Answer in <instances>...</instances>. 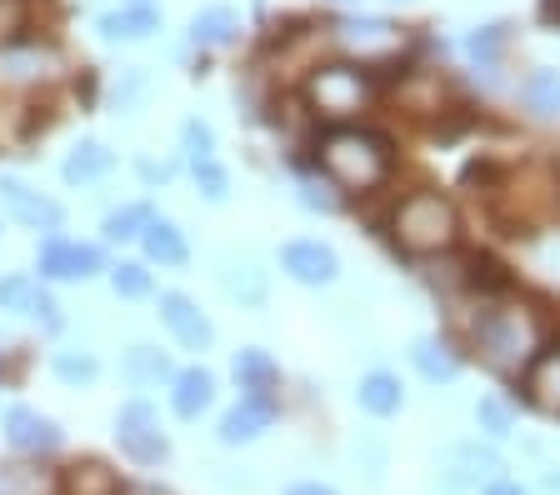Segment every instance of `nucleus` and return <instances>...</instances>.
Masks as SVG:
<instances>
[{
	"mask_svg": "<svg viewBox=\"0 0 560 495\" xmlns=\"http://www.w3.org/2000/svg\"><path fill=\"white\" fill-rule=\"evenodd\" d=\"M60 440L66 436H60V425L50 421V415L31 411V405H11V411H5V446H11L15 456H31V460L56 456Z\"/></svg>",
	"mask_w": 560,
	"mask_h": 495,
	"instance_id": "nucleus-7",
	"label": "nucleus"
},
{
	"mask_svg": "<svg viewBox=\"0 0 560 495\" xmlns=\"http://www.w3.org/2000/svg\"><path fill=\"white\" fill-rule=\"evenodd\" d=\"M355 405H361L365 415H375V421H385V415H396L400 405H406V390H400V380L390 376V370H371V376H361V386H355Z\"/></svg>",
	"mask_w": 560,
	"mask_h": 495,
	"instance_id": "nucleus-22",
	"label": "nucleus"
},
{
	"mask_svg": "<svg viewBox=\"0 0 560 495\" xmlns=\"http://www.w3.org/2000/svg\"><path fill=\"white\" fill-rule=\"evenodd\" d=\"M126 380L130 386H161V380H175V370H171V361H165V351H155V345H130Z\"/></svg>",
	"mask_w": 560,
	"mask_h": 495,
	"instance_id": "nucleus-28",
	"label": "nucleus"
},
{
	"mask_svg": "<svg viewBox=\"0 0 560 495\" xmlns=\"http://www.w3.org/2000/svg\"><path fill=\"white\" fill-rule=\"evenodd\" d=\"M180 141H186L190 165L215 161V135H210V126H200V120H186V126H180Z\"/></svg>",
	"mask_w": 560,
	"mask_h": 495,
	"instance_id": "nucleus-33",
	"label": "nucleus"
},
{
	"mask_svg": "<svg viewBox=\"0 0 560 495\" xmlns=\"http://www.w3.org/2000/svg\"><path fill=\"white\" fill-rule=\"evenodd\" d=\"M320 165H326V176L340 190H375L390 176V145L381 135H371V130L346 126L320 141Z\"/></svg>",
	"mask_w": 560,
	"mask_h": 495,
	"instance_id": "nucleus-3",
	"label": "nucleus"
},
{
	"mask_svg": "<svg viewBox=\"0 0 560 495\" xmlns=\"http://www.w3.org/2000/svg\"><path fill=\"white\" fill-rule=\"evenodd\" d=\"M155 31H161V15L151 11V5H130V11H110L101 15V40H110V46H136V40H151Z\"/></svg>",
	"mask_w": 560,
	"mask_h": 495,
	"instance_id": "nucleus-20",
	"label": "nucleus"
},
{
	"mask_svg": "<svg viewBox=\"0 0 560 495\" xmlns=\"http://www.w3.org/2000/svg\"><path fill=\"white\" fill-rule=\"evenodd\" d=\"M126 495H175V491H165V485H151V481H145V485H126Z\"/></svg>",
	"mask_w": 560,
	"mask_h": 495,
	"instance_id": "nucleus-40",
	"label": "nucleus"
},
{
	"mask_svg": "<svg viewBox=\"0 0 560 495\" xmlns=\"http://www.w3.org/2000/svg\"><path fill=\"white\" fill-rule=\"evenodd\" d=\"M410 366L431 380V386H451V380L460 376V361H455V351L445 341H435V335H420V341L410 345Z\"/></svg>",
	"mask_w": 560,
	"mask_h": 495,
	"instance_id": "nucleus-23",
	"label": "nucleus"
},
{
	"mask_svg": "<svg viewBox=\"0 0 560 495\" xmlns=\"http://www.w3.org/2000/svg\"><path fill=\"white\" fill-rule=\"evenodd\" d=\"M56 71V56L40 46H5L0 50V81L5 85H31V81H46Z\"/></svg>",
	"mask_w": 560,
	"mask_h": 495,
	"instance_id": "nucleus-19",
	"label": "nucleus"
},
{
	"mask_svg": "<svg viewBox=\"0 0 560 495\" xmlns=\"http://www.w3.org/2000/svg\"><path fill=\"white\" fill-rule=\"evenodd\" d=\"M521 101L536 110L540 120H556L560 116V71H550V66L530 71L525 75V85H521Z\"/></svg>",
	"mask_w": 560,
	"mask_h": 495,
	"instance_id": "nucleus-26",
	"label": "nucleus"
},
{
	"mask_svg": "<svg viewBox=\"0 0 560 495\" xmlns=\"http://www.w3.org/2000/svg\"><path fill=\"white\" fill-rule=\"evenodd\" d=\"M161 326L171 330L175 341L186 345V351H206L210 341H215V330H210V320L196 310V300L180 291H165L161 295Z\"/></svg>",
	"mask_w": 560,
	"mask_h": 495,
	"instance_id": "nucleus-11",
	"label": "nucleus"
},
{
	"mask_svg": "<svg viewBox=\"0 0 560 495\" xmlns=\"http://www.w3.org/2000/svg\"><path fill=\"white\" fill-rule=\"evenodd\" d=\"M0 310H15V316L35 320V326H56V300L31 275H5L0 281Z\"/></svg>",
	"mask_w": 560,
	"mask_h": 495,
	"instance_id": "nucleus-16",
	"label": "nucleus"
},
{
	"mask_svg": "<svg viewBox=\"0 0 560 495\" xmlns=\"http://www.w3.org/2000/svg\"><path fill=\"white\" fill-rule=\"evenodd\" d=\"M276 415H280V405H270V401H235L221 415V425H215V440L221 446H250V440L266 436Z\"/></svg>",
	"mask_w": 560,
	"mask_h": 495,
	"instance_id": "nucleus-12",
	"label": "nucleus"
},
{
	"mask_svg": "<svg viewBox=\"0 0 560 495\" xmlns=\"http://www.w3.org/2000/svg\"><path fill=\"white\" fill-rule=\"evenodd\" d=\"M470 345L480 351L490 370H501V376H515L536 361L540 351V326L530 310L521 306H486L476 320H470Z\"/></svg>",
	"mask_w": 560,
	"mask_h": 495,
	"instance_id": "nucleus-1",
	"label": "nucleus"
},
{
	"mask_svg": "<svg viewBox=\"0 0 560 495\" xmlns=\"http://www.w3.org/2000/svg\"><path fill=\"white\" fill-rule=\"evenodd\" d=\"M221 281H225V295H235L241 306H266V271L256 260H231Z\"/></svg>",
	"mask_w": 560,
	"mask_h": 495,
	"instance_id": "nucleus-27",
	"label": "nucleus"
},
{
	"mask_svg": "<svg viewBox=\"0 0 560 495\" xmlns=\"http://www.w3.org/2000/svg\"><path fill=\"white\" fill-rule=\"evenodd\" d=\"M116 170V155L105 151L101 141H81L75 151L60 161V176H66V186H95V180H105Z\"/></svg>",
	"mask_w": 560,
	"mask_h": 495,
	"instance_id": "nucleus-21",
	"label": "nucleus"
},
{
	"mask_svg": "<svg viewBox=\"0 0 560 495\" xmlns=\"http://www.w3.org/2000/svg\"><path fill=\"white\" fill-rule=\"evenodd\" d=\"M110 291L126 295V300H140V295H151V271H145V266H136V260H126V266H116V271H110Z\"/></svg>",
	"mask_w": 560,
	"mask_h": 495,
	"instance_id": "nucleus-32",
	"label": "nucleus"
},
{
	"mask_svg": "<svg viewBox=\"0 0 560 495\" xmlns=\"http://www.w3.org/2000/svg\"><path fill=\"white\" fill-rule=\"evenodd\" d=\"M301 201L311 205V211H336V196H326V186H315V180L301 186Z\"/></svg>",
	"mask_w": 560,
	"mask_h": 495,
	"instance_id": "nucleus-37",
	"label": "nucleus"
},
{
	"mask_svg": "<svg viewBox=\"0 0 560 495\" xmlns=\"http://www.w3.org/2000/svg\"><path fill=\"white\" fill-rule=\"evenodd\" d=\"M501 471H505V460H501V450L495 446H480V440H460V446H451L445 450V485L451 491H470V485H490V481H501Z\"/></svg>",
	"mask_w": 560,
	"mask_h": 495,
	"instance_id": "nucleus-6",
	"label": "nucleus"
},
{
	"mask_svg": "<svg viewBox=\"0 0 560 495\" xmlns=\"http://www.w3.org/2000/svg\"><path fill=\"white\" fill-rule=\"evenodd\" d=\"M476 425L486 431L490 440L515 436V405L501 401V396H486V401H476Z\"/></svg>",
	"mask_w": 560,
	"mask_h": 495,
	"instance_id": "nucleus-30",
	"label": "nucleus"
},
{
	"mask_svg": "<svg viewBox=\"0 0 560 495\" xmlns=\"http://www.w3.org/2000/svg\"><path fill=\"white\" fill-rule=\"evenodd\" d=\"M546 491H550V495H560V471H546Z\"/></svg>",
	"mask_w": 560,
	"mask_h": 495,
	"instance_id": "nucleus-41",
	"label": "nucleus"
},
{
	"mask_svg": "<svg viewBox=\"0 0 560 495\" xmlns=\"http://www.w3.org/2000/svg\"><path fill=\"white\" fill-rule=\"evenodd\" d=\"M210 401H215V380H210V370L190 366L171 380V405H175L180 421H200V415L210 411Z\"/></svg>",
	"mask_w": 560,
	"mask_h": 495,
	"instance_id": "nucleus-18",
	"label": "nucleus"
},
{
	"mask_svg": "<svg viewBox=\"0 0 560 495\" xmlns=\"http://www.w3.org/2000/svg\"><path fill=\"white\" fill-rule=\"evenodd\" d=\"M525 401L536 405L540 415H560V345L536 351V361L525 366Z\"/></svg>",
	"mask_w": 560,
	"mask_h": 495,
	"instance_id": "nucleus-14",
	"label": "nucleus"
},
{
	"mask_svg": "<svg viewBox=\"0 0 560 495\" xmlns=\"http://www.w3.org/2000/svg\"><path fill=\"white\" fill-rule=\"evenodd\" d=\"M140 246H145V256H151L155 266H186V260H190L186 236H180L171 221H151V225H145Z\"/></svg>",
	"mask_w": 560,
	"mask_h": 495,
	"instance_id": "nucleus-25",
	"label": "nucleus"
},
{
	"mask_svg": "<svg viewBox=\"0 0 560 495\" xmlns=\"http://www.w3.org/2000/svg\"><path fill=\"white\" fill-rule=\"evenodd\" d=\"M340 5H361V0H340Z\"/></svg>",
	"mask_w": 560,
	"mask_h": 495,
	"instance_id": "nucleus-42",
	"label": "nucleus"
},
{
	"mask_svg": "<svg viewBox=\"0 0 560 495\" xmlns=\"http://www.w3.org/2000/svg\"><path fill=\"white\" fill-rule=\"evenodd\" d=\"M101 271V250L81 246V240H66V236H50L40 246V275L46 281H91Z\"/></svg>",
	"mask_w": 560,
	"mask_h": 495,
	"instance_id": "nucleus-8",
	"label": "nucleus"
},
{
	"mask_svg": "<svg viewBox=\"0 0 560 495\" xmlns=\"http://www.w3.org/2000/svg\"><path fill=\"white\" fill-rule=\"evenodd\" d=\"M336 31H340V40H346L350 50H361V60H381V56H396L400 50V31L390 21H381V15L340 21Z\"/></svg>",
	"mask_w": 560,
	"mask_h": 495,
	"instance_id": "nucleus-15",
	"label": "nucleus"
},
{
	"mask_svg": "<svg viewBox=\"0 0 560 495\" xmlns=\"http://www.w3.org/2000/svg\"><path fill=\"white\" fill-rule=\"evenodd\" d=\"M190 170H196V186L206 201H225V196H231V176H225L215 161H200V165H190Z\"/></svg>",
	"mask_w": 560,
	"mask_h": 495,
	"instance_id": "nucleus-34",
	"label": "nucleus"
},
{
	"mask_svg": "<svg viewBox=\"0 0 560 495\" xmlns=\"http://www.w3.org/2000/svg\"><path fill=\"white\" fill-rule=\"evenodd\" d=\"M60 495H126V475L110 465V460H70L60 471Z\"/></svg>",
	"mask_w": 560,
	"mask_h": 495,
	"instance_id": "nucleus-13",
	"label": "nucleus"
},
{
	"mask_svg": "<svg viewBox=\"0 0 560 495\" xmlns=\"http://www.w3.org/2000/svg\"><path fill=\"white\" fill-rule=\"evenodd\" d=\"M285 495H336V491L320 481H295V485H285Z\"/></svg>",
	"mask_w": 560,
	"mask_h": 495,
	"instance_id": "nucleus-39",
	"label": "nucleus"
},
{
	"mask_svg": "<svg viewBox=\"0 0 560 495\" xmlns=\"http://www.w3.org/2000/svg\"><path fill=\"white\" fill-rule=\"evenodd\" d=\"M466 46H470V56L486 60V66H490V60L501 56V46H505V25H486V31H476V36H470Z\"/></svg>",
	"mask_w": 560,
	"mask_h": 495,
	"instance_id": "nucleus-35",
	"label": "nucleus"
},
{
	"mask_svg": "<svg viewBox=\"0 0 560 495\" xmlns=\"http://www.w3.org/2000/svg\"><path fill=\"white\" fill-rule=\"evenodd\" d=\"M0 211L11 215V221L31 225V231H56L60 225V205L46 201L40 190H31L15 176H0Z\"/></svg>",
	"mask_w": 560,
	"mask_h": 495,
	"instance_id": "nucleus-10",
	"label": "nucleus"
},
{
	"mask_svg": "<svg viewBox=\"0 0 560 495\" xmlns=\"http://www.w3.org/2000/svg\"><path fill=\"white\" fill-rule=\"evenodd\" d=\"M280 271L301 285H330L340 275V260H336V250L320 246V240H285V246H280Z\"/></svg>",
	"mask_w": 560,
	"mask_h": 495,
	"instance_id": "nucleus-9",
	"label": "nucleus"
},
{
	"mask_svg": "<svg viewBox=\"0 0 560 495\" xmlns=\"http://www.w3.org/2000/svg\"><path fill=\"white\" fill-rule=\"evenodd\" d=\"M145 85H151V75H145V71H140V66H136V71H126V75H120V85H116V101H120V106H136L140 95H145Z\"/></svg>",
	"mask_w": 560,
	"mask_h": 495,
	"instance_id": "nucleus-36",
	"label": "nucleus"
},
{
	"mask_svg": "<svg viewBox=\"0 0 560 495\" xmlns=\"http://www.w3.org/2000/svg\"><path fill=\"white\" fill-rule=\"evenodd\" d=\"M476 495H530V491H525V485L521 481H505V475H501V481H490V485H480V491Z\"/></svg>",
	"mask_w": 560,
	"mask_h": 495,
	"instance_id": "nucleus-38",
	"label": "nucleus"
},
{
	"mask_svg": "<svg viewBox=\"0 0 560 495\" xmlns=\"http://www.w3.org/2000/svg\"><path fill=\"white\" fill-rule=\"evenodd\" d=\"M190 40H196V46H235V40H241V15H235L231 5H206V11H196V21H190Z\"/></svg>",
	"mask_w": 560,
	"mask_h": 495,
	"instance_id": "nucleus-24",
	"label": "nucleus"
},
{
	"mask_svg": "<svg viewBox=\"0 0 560 495\" xmlns=\"http://www.w3.org/2000/svg\"><path fill=\"white\" fill-rule=\"evenodd\" d=\"M390 236L406 256H441L460 236V215L441 190H410L390 215Z\"/></svg>",
	"mask_w": 560,
	"mask_h": 495,
	"instance_id": "nucleus-2",
	"label": "nucleus"
},
{
	"mask_svg": "<svg viewBox=\"0 0 560 495\" xmlns=\"http://www.w3.org/2000/svg\"><path fill=\"white\" fill-rule=\"evenodd\" d=\"M116 446L136 465H161L171 456V440L161 431V411L151 401H126L116 411Z\"/></svg>",
	"mask_w": 560,
	"mask_h": 495,
	"instance_id": "nucleus-5",
	"label": "nucleus"
},
{
	"mask_svg": "<svg viewBox=\"0 0 560 495\" xmlns=\"http://www.w3.org/2000/svg\"><path fill=\"white\" fill-rule=\"evenodd\" d=\"M56 376L66 380V386H91V380L101 376V366H95V355H85V351H60Z\"/></svg>",
	"mask_w": 560,
	"mask_h": 495,
	"instance_id": "nucleus-31",
	"label": "nucleus"
},
{
	"mask_svg": "<svg viewBox=\"0 0 560 495\" xmlns=\"http://www.w3.org/2000/svg\"><path fill=\"white\" fill-rule=\"evenodd\" d=\"M231 370H235V380H241V401H270V405H280L276 401V386H280V370H276V361H270L266 351H241L231 361Z\"/></svg>",
	"mask_w": 560,
	"mask_h": 495,
	"instance_id": "nucleus-17",
	"label": "nucleus"
},
{
	"mask_svg": "<svg viewBox=\"0 0 560 495\" xmlns=\"http://www.w3.org/2000/svg\"><path fill=\"white\" fill-rule=\"evenodd\" d=\"M151 221H155L151 205H120V211L105 215V240H140Z\"/></svg>",
	"mask_w": 560,
	"mask_h": 495,
	"instance_id": "nucleus-29",
	"label": "nucleus"
},
{
	"mask_svg": "<svg viewBox=\"0 0 560 495\" xmlns=\"http://www.w3.org/2000/svg\"><path fill=\"white\" fill-rule=\"evenodd\" d=\"M371 81H365V71H355V66H320V71L305 81V101H311L315 116L326 120H350L361 116L365 106H371Z\"/></svg>",
	"mask_w": 560,
	"mask_h": 495,
	"instance_id": "nucleus-4",
	"label": "nucleus"
}]
</instances>
